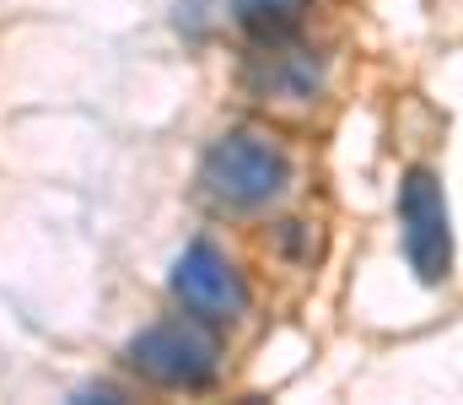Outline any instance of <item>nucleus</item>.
<instances>
[{
    "mask_svg": "<svg viewBox=\"0 0 463 405\" xmlns=\"http://www.w3.org/2000/svg\"><path fill=\"white\" fill-rule=\"evenodd\" d=\"M399 233H404V260L420 286H442L453 270V227H448V200L442 178L431 168H410L399 184Z\"/></svg>",
    "mask_w": 463,
    "mask_h": 405,
    "instance_id": "nucleus-4",
    "label": "nucleus"
},
{
    "mask_svg": "<svg viewBox=\"0 0 463 405\" xmlns=\"http://www.w3.org/2000/svg\"><path fill=\"white\" fill-rule=\"evenodd\" d=\"M76 400H124L114 384H87V390H76Z\"/></svg>",
    "mask_w": 463,
    "mask_h": 405,
    "instance_id": "nucleus-7",
    "label": "nucleus"
},
{
    "mask_svg": "<svg viewBox=\"0 0 463 405\" xmlns=\"http://www.w3.org/2000/svg\"><path fill=\"white\" fill-rule=\"evenodd\" d=\"M173 297L184 303V313L205 319V324H237L253 303L248 292V275L237 270L227 249H216L211 238H194L184 244V255L173 260V275H167Z\"/></svg>",
    "mask_w": 463,
    "mask_h": 405,
    "instance_id": "nucleus-3",
    "label": "nucleus"
},
{
    "mask_svg": "<svg viewBox=\"0 0 463 405\" xmlns=\"http://www.w3.org/2000/svg\"><path fill=\"white\" fill-rule=\"evenodd\" d=\"M297 178L291 151L275 140L269 130H227L216 135L200 157V195L216 211H264L275 206Z\"/></svg>",
    "mask_w": 463,
    "mask_h": 405,
    "instance_id": "nucleus-1",
    "label": "nucleus"
},
{
    "mask_svg": "<svg viewBox=\"0 0 463 405\" xmlns=\"http://www.w3.org/2000/svg\"><path fill=\"white\" fill-rule=\"evenodd\" d=\"M124 362L146 384H162V390H205L222 373V341L194 313L189 319H156V324H146V330L129 335Z\"/></svg>",
    "mask_w": 463,
    "mask_h": 405,
    "instance_id": "nucleus-2",
    "label": "nucleus"
},
{
    "mask_svg": "<svg viewBox=\"0 0 463 405\" xmlns=\"http://www.w3.org/2000/svg\"><path fill=\"white\" fill-rule=\"evenodd\" d=\"M264 49H269V54L248 71V82H253L259 98L307 103V98L324 87V60H318V54H307V49H275V43H264Z\"/></svg>",
    "mask_w": 463,
    "mask_h": 405,
    "instance_id": "nucleus-5",
    "label": "nucleus"
},
{
    "mask_svg": "<svg viewBox=\"0 0 463 405\" xmlns=\"http://www.w3.org/2000/svg\"><path fill=\"white\" fill-rule=\"evenodd\" d=\"M227 5H232V22L253 43H286L313 11V0H227Z\"/></svg>",
    "mask_w": 463,
    "mask_h": 405,
    "instance_id": "nucleus-6",
    "label": "nucleus"
}]
</instances>
